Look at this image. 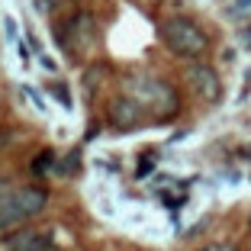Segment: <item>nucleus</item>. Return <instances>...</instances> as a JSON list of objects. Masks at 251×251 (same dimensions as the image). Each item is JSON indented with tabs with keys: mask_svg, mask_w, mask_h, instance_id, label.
<instances>
[{
	"mask_svg": "<svg viewBox=\"0 0 251 251\" xmlns=\"http://www.w3.org/2000/svg\"><path fill=\"white\" fill-rule=\"evenodd\" d=\"M158 39L171 55L187 61H203V55L209 52V36L200 29L190 16H168L158 23Z\"/></svg>",
	"mask_w": 251,
	"mask_h": 251,
	"instance_id": "1",
	"label": "nucleus"
},
{
	"mask_svg": "<svg viewBox=\"0 0 251 251\" xmlns=\"http://www.w3.org/2000/svg\"><path fill=\"white\" fill-rule=\"evenodd\" d=\"M132 100L145 110V116L158 119V123H168L171 116H177L180 110V100H177V90L171 87L164 77H155V74H135L132 81Z\"/></svg>",
	"mask_w": 251,
	"mask_h": 251,
	"instance_id": "2",
	"label": "nucleus"
},
{
	"mask_svg": "<svg viewBox=\"0 0 251 251\" xmlns=\"http://www.w3.org/2000/svg\"><path fill=\"white\" fill-rule=\"evenodd\" d=\"M45 206H49V190H45V187H39V184L16 187V190L0 203V232L23 229L26 222L42 216Z\"/></svg>",
	"mask_w": 251,
	"mask_h": 251,
	"instance_id": "3",
	"label": "nucleus"
},
{
	"mask_svg": "<svg viewBox=\"0 0 251 251\" xmlns=\"http://www.w3.org/2000/svg\"><path fill=\"white\" fill-rule=\"evenodd\" d=\"M94 36H97V20L87 10H77V13H71L68 20H61L58 26H55V42H58L71 58L81 52V49H87V45L94 42Z\"/></svg>",
	"mask_w": 251,
	"mask_h": 251,
	"instance_id": "4",
	"label": "nucleus"
},
{
	"mask_svg": "<svg viewBox=\"0 0 251 251\" xmlns=\"http://www.w3.org/2000/svg\"><path fill=\"white\" fill-rule=\"evenodd\" d=\"M106 123H110L113 129H119V132H132V129H139V126L145 123V110H142L129 94L113 97L110 106H106Z\"/></svg>",
	"mask_w": 251,
	"mask_h": 251,
	"instance_id": "5",
	"label": "nucleus"
},
{
	"mask_svg": "<svg viewBox=\"0 0 251 251\" xmlns=\"http://www.w3.org/2000/svg\"><path fill=\"white\" fill-rule=\"evenodd\" d=\"M187 84L193 87V94H197L203 103H216L222 97L219 74H216L206 61H190V68H187Z\"/></svg>",
	"mask_w": 251,
	"mask_h": 251,
	"instance_id": "6",
	"label": "nucleus"
},
{
	"mask_svg": "<svg viewBox=\"0 0 251 251\" xmlns=\"http://www.w3.org/2000/svg\"><path fill=\"white\" fill-rule=\"evenodd\" d=\"M55 232L52 229H20L3 242L0 251H52Z\"/></svg>",
	"mask_w": 251,
	"mask_h": 251,
	"instance_id": "7",
	"label": "nucleus"
},
{
	"mask_svg": "<svg viewBox=\"0 0 251 251\" xmlns=\"http://www.w3.org/2000/svg\"><path fill=\"white\" fill-rule=\"evenodd\" d=\"M52 164H55V151H52V148H42V151L32 158L29 168H32V174H45V171L52 168Z\"/></svg>",
	"mask_w": 251,
	"mask_h": 251,
	"instance_id": "8",
	"label": "nucleus"
},
{
	"mask_svg": "<svg viewBox=\"0 0 251 251\" xmlns=\"http://www.w3.org/2000/svg\"><path fill=\"white\" fill-rule=\"evenodd\" d=\"M245 13H251V0H235V3H229V10H226V16H245Z\"/></svg>",
	"mask_w": 251,
	"mask_h": 251,
	"instance_id": "9",
	"label": "nucleus"
},
{
	"mask_svg": "<svg viewBox=\"0 0 251 251\" xmlns=\"http://www.w3.org/2000/svg\"><path fill=\"white\" fill-rule=\"evenodd\" d=\"M13 190H16V187H13V180H10L7 174H0V203H3V200H7Z\"/></svg>",
	"mask_w": 251,
	"mask_h": 251,
	"instance_id": "10",
	"label": "nucleus"
},
{
	"mask_svg": "<svg viewBox=\"0 0 251 251\" xmlns=\"http://www.w3.org/2000/svg\"><path fill=\"white\" fill-rule=\"evenodd\" d=\"M52 94L61 100V106H65V110H71V97H68V90L61 87V84H52Z\"/></svg>",
	"mask_w": 251,
	"mask_h": 251,
	"instance_id": "11",
	"label": "nucleus"
},
{
	"mask_svg": "<svg viewBox=\"0 0 251 251\" xmlns=\"http://www.w3.org/2000/svg\"><path fill=\"white\" fill-rule=\"evenodd\" d=\"M36 10L39 13H55L58 10V0H36Z\"/></svg>",
	"mask_w": 251,
	"mask_h": 251,
	"instance_id": "12",
	"label": "nucleus"
},
{
	"mask_svg": "<svg viewBox=\"0 0 251 251\" xmlns=\"http://www.w3.org/2000/svg\"><path fill=\"white\" fill-rule=\"evenodd\" d=\"M203 251H235V245L232 242H216V245H206Z\"/></svg>",
	"mask_w": 251,
	"mask_h": 251,
	"instance_id": "13",
	"label": "nucleus"
}]
</instances>
